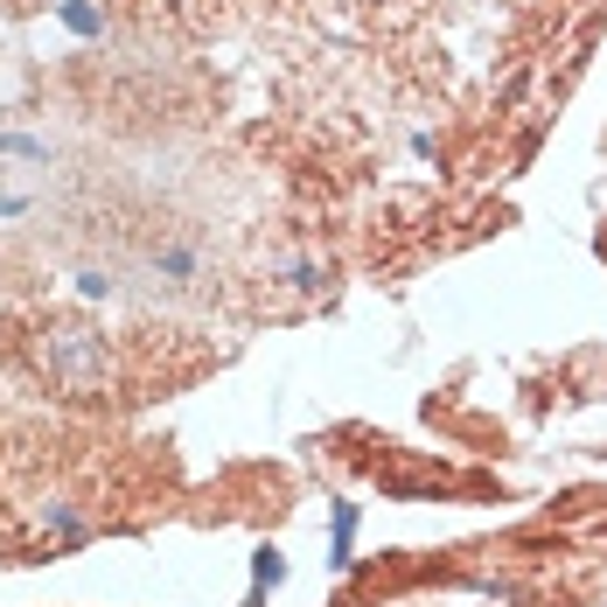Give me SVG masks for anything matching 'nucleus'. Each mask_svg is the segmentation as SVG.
<instances>
[{"label":"nucleus","mask_w":607,"mask_h":607,"mask_svg":"<svg viewBox=\"0 0 607 607\" xmlns=\"http://www.w3.org/2000/svg\"><path fill=\"white\" fill-rule=\"evenodd\" d=\"M63 21H70V29H77V36H98V14L85 8V0H70V8H63Z\"/></svg>","instance_id":"f03ea898"},{"label":"nucleus","mask_w":607,"mask_h":607,"mask_svg":"<svg viewBox=\"0 0 607 607\" xmlns=\"http://www.w3.org/2000/svg\"><path fill=\"white\" fill-rule=\"evenodd\" d=\"M36 371L57 391H70V399H98L112 356H105V335L85 322H42L36 329Z\"/></svg>","instance_id":"f257e3e1"}]
</instances>
